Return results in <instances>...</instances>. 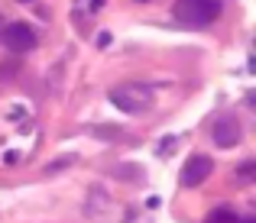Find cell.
<instances>
[{
    "label": "cell",
    "mask_w": 256,
    "mask_h": 223,
    "mask_svg": "<svg viewBox=\"0 0 256 223\" xmlns=\"http://www.w3.org/2000/svg\"><path fill=\"white\" fill-rule=\"evenodd\" d=\"M220 10H224V0H175L172 16L182 26L201 29V26H211L220 16Z\"/></svg>",
    "instance_id": "7a4b0ae2"
},
{
    "label": "cell",
    "mask_w": 256,
    "mask_h": 223,
    "mask_svg": "<svg viewBox=\"0 0 256 223\" xmlns=\"http://www.w3.org/2000/svg\"><path fill=\"white\" fill-rule=\"evenodd\" d=\"M0 29H4V16H0Z\"/></svg>",
    "instance_id": "4fadbf2b"
},
{
    "label": "cell",
    "mask_w": 256,
    "mask_h": 223,
    "mask_svg": "<svg viewBox=\"0 0 256 223\" xmlns=\"http://www.w3.org/2000/svg\"><path fill=\"white\" fill-rule=\"evenodd\" d=\"M0 39L10 52H32L36 49V29L30 23H10L0 29Z\"/></svg>",
    "instance_id": "3957f363"
},
{
    "label": "cell",
    "mask_w": 256,
    "mask_h": 223,
    "mask_svg": "<svg viewBox=\"0 0 256 223\" xmlns=\"http://www.w3.org/2000/svg\"><path fill=\"white\" fill-rule=\"evenodd\" d=\"M91 136H98V139H126L124 130H117V126H94Z\"/></svg>",
    "instance_id": "8992f818"
},
{
    "label": "cell",
    "mask_w": 256,
    "mask_h": 223,
    "mask_svg": "<svg viewBox=\"0 0 256 223\" xmlns=\"http://www.w3.org/2000/svg\"><path fill=\"white\" fill-rule=\"evenodd\" d=\"M175 143H178V139H175V136H169V139H162V149H159V155H169Z\"/></svg>",
    "instance_id": "8fae6325"
},
{
    "label": "cell",
    "mask_w": 256,
    "mask_h": 223,
    "mask_svg": "<svg viewBox=\"0 0 256 223\" xmlns=\"http://www.w3.org/2000/svg\"><path fill=\"white\" fill-rule=\"evenodd\" d=\"M110 104L117 110L130 113V117H136V113H146L156 104V87L143 84V81H126V84H117L110 91Z\"/></svg>",
    "instance_id": "6da1fadb"
},
{
    "label": "cell",
    "mask_w": 256,
    "mask_h": 223,
    "mask_svg": "<svg viewBox=\"0 0 256 223\" xmlns=\"http://www.w3.org/2000/svg\"><path fill=\"white\" fill-rule=\"evenodd\" d=\"M253 172H256V162H246V165H240L237 178H240V181H244V185H246V181H253Z\"/></svg>",
    "instance_id": "9c48e42d"
},
{
    "label": "cell",
    "mask_w": 256,
    "mask_h": 223,
    "mask_svg": "<svg viewBox=\"0 0 256 223\" xmlns=\"http://www.w3.org/2000/svg\"><path fill=\"white\" fill-rule=\"evenodd\" d=\"M136 3H150V0H136Z\"/></svg>",
    "instance_id": "5bb4252c"
},
{
    "label": "cell",
    "mask_w": 256,
    "mask_h": 223,
    "mask_svg": "<svg viewBox=\"0 0 256 223\" xmlns=\"http://www.w3.org/2000/svg\"><path fill=\"white\" fill-rule=\"evenodd\" d=\"M240 136H244V130H240L237 117H220L218 123H214V143L220 149H234L240 143Z\"/></svg>",
    "instance_id": "5b68a950"
},
{
    "label": "cell",
    "mask_w": 256,
    "mask_h": 223,
    "mask_svg": "<svg viewBox=\"0 0 256 223\" xmlns=\"http://www.w3.org/2000/svg\"><path fill=\"white\" fill-rule=\"evenodd\" d=\"M211 172H214V162L208 159V155H192V159L182 165V185L198 188V185H204V181L211 178Z\"/></svg>",
    "instance_id": "277c9868"
},
{
    "label": "cell",
    "mask_w": 256,
    "mask_h": 223,
    "mask_svg": "<svg viewBox=\"0 0 256 223\" xmlns=\"http://www.w3.org/2000/svg\"><path fill=\"white\" fill-rule=\"evenodd\" d=\"M68 165H75V155H62V159H56V162H49L46 165V175H56V172H65Z\"/></svg>",
    "instance_id": "52a82bcc"
},
{
    "label": "cell",
    "mask_w": 256,
    "mask_h": 223,
    "mask_svg": "<svg viewBox=\"0 0 256 223\" xmlns=\"http://www.w3.org/2000/svg\"><path fill=\"white\" fill-rule=\"evenodd\" d=\"M20 3H32V0H20Z\"/></svg>",
    "instance_id": "7c38bea8"
},
{
    "label": "cell",
    "mask_w": 256,
    "mask_h": 223,
    "mask_svg": "<svg viewBox=\"0 0 256 223\" xmlns=\"http://www.w3.org/2000/svg\"><path fill=\"white\" fill-rule=\"evenodd\" d=\"M204 223H237V214L227 211V207H220V211H214L211 217H208Z\"/></svg>",
    "instance_id": "ba28073f"
},
{
    "label": "cell",
    "mask_w": 256,
    "mask_h": 223,
    "mask_svg": "<svg viewBox=\"0 0 256 223\" xmlns=\"http://www.w3.org/2000/svg\"><path fill=\"white\" fill-rule=\"evenodd\" d=\"M136 172H140V168H133V165H130V168L120 165V168H117V178H133V181H140V175H136Z\"/></svg>",
    "instance_id": "30bf717a"
},
{
    "label": "cell",
    "mask_w": 256,
    "mask_h": 223,
    "mask_svg": "<svg viewBox=\"0 0 256 223\" xmlns=\"http://www.w3.org/2000/svg\"><path fill=\"white\" fill-rule=\"evenodd\" d=\"M244 223H256V220H244Z\"/></svg>",
    "instance_id": "9a60e30c"
}]
</instances>
